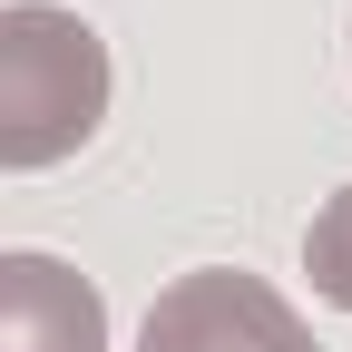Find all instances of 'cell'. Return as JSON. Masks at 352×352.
Here are the masks:
<instances>
[{"instance_id": "cell-1", "label": "cell", "mask_w": 352, "mask_h": 352, "mask_svg": "<svg viewBox=\"0 0 352 352\" xmlns=\"http://www.w3.org/2000/svg\"><path fill=\"white\" fill-rule=\"evenodd\" d=\"M108 118V50L78 10H50V0H10L0 20V166L39 176L78 157Z\"/></svg>"}, {"instance_id": "cell-2", "label": "cell", "mask_w": 352, "mask_h": 352, "mask_svg": "<svg viewBox=\"0 0 352 352\" xmlns=\"http://www.w3.org/2000/svg\"><path fill=\"white\" fill-rule=\"evenodd\" d=\"M138 352H314L303 314L245 274V264H206V274H176L157 303H147V333Z\"/></svg>"}, {"instance_id": "cell-3", "label": "cell", "mask_w": 352, "mask_h": 352, "mask_svg": "<svg viewBox=\"0 0 352 352\" xmlns=\"http://www.w3.org/2000/svg\"><path fill=\"white\" fill-rule=\"evenodd\" d=\"M0 352H108V303L98 284L59 254H20L0 264Z\"/></svg>"}, {"instance_id": "cell-4", "label": "cell", "mask_w": 352, "mask_h": 352, "mask_svg": "<svg viewBox=\"0 0 352 352\" xmlns=\"http://www.w3.org/2000/svg\"><path fill=\"white\" fill-rule=\"evenodd\" d=\"M303 274H314L323 303H342V314H352V186H333L323 215L303 226Z\"/></svg>"}]
</instances>
